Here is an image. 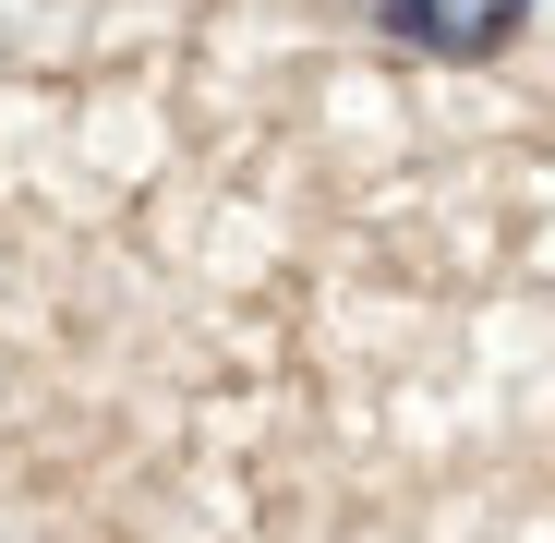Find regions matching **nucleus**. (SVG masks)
Returning a JSON list of instances; mask_svg holds the SVG:
<instances>
[{
	"label": "nucleus",
	"mask_w": 555,
	"mask_h": 543,
	"mask_svg": "<svg viewBox=\"0 0 555 543\" xmlns=\"http://www.w3.org/2000/svg\"><path fill=\"white\" fill-rule=\"evenodd\" d=\"M399 49H447V61H472V49H495L531 0H362Z\"/></svg>",
	"instance_id": "f257e3e1"
}]
</instances>
